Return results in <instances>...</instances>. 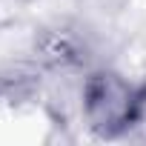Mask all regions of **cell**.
I'll use <instances>...</instances> for the list:
<instances>
[{"label":"cell","mask_w":146,"mask_h":146,"mask_svg":"<svg viewBox=\"0 0 146 146\" xmlns=\"http://www.w3.org/2000/svg\"><path fill=\"white\" fill-rule=\"evenodd\" d=\"M146 115V92L123 75L98 72L83 83V117L100 137H117L137 126Z\"/></svg>","instance_id":"6da1fadb"}]
</instances>
